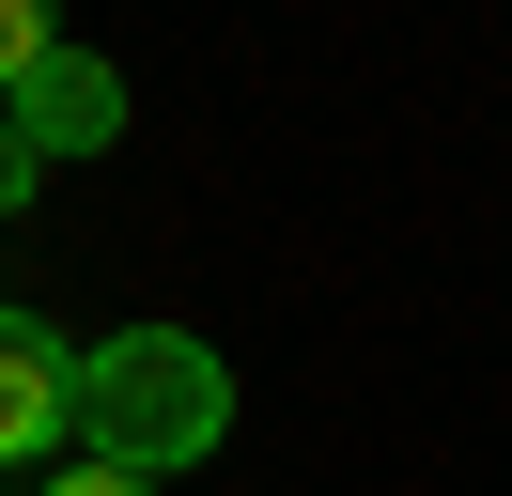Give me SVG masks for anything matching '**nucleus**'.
<instances>
[{
  "label": "nucleus",
  "mask_w": 512,
  "mask_h": 496,
  "mask_svg": "<svg viewBox=\"0 0 512 496\" xmlns=\"http://www.w3.org/2000/svg\"><path fill=\"white\" fill-rule=\"evenodd\" d=\"M233 434V372L202 326H125V341H78V450L94 465H140V481H171V465H202Z\"/></svg>",
  "instance_id": "nucleus-1"
},
{
  "label": "nucleus",
  "mask_w": 512,
  "mask_h": 496,
  "mask_svg": "<svg viewBox=\"0 0 512 496\" xmlns=\"http://www.w3.org/2000/svg\"><path fill=\"white\" fill-rule=\"evenodd\" d=\"M78 465V341L47 310H0V481Z\"/></svg>",
  "instance_id": "nucleus-2"
},
{
  "label": "nucleus",
  "mask_w": 512,
  "mask_h": 496,
  "mask_svg": "<svg viewBox=\"0 0 512 496\" xmlns=\"http://www.w3.org/2000/svg\"><path fill=\"white\" fill-rule=\"evenodd\" d=\"M0 124L32 140L47 171H63V155H109V140H125V78H109L94 47H47V62H32V93H16Z\"/></svg>",
  "instance_id": "nucleus-3"
},
{
  "label": "nucleus",
  "mask_w": 512,
  "mask_h": 496,
  "mask_svg": "<svg viewBox=\"0 0 512 496\" xmlns=\"http://www.w3.org/2000/svg\"><path fill=\"white\" fill-rule=\"evenodd\" d=\"M63 47V16H47V0H0V109H16V93H32V62Z\"/></svg>",
  "instance_id": "nucleus-4"
},
{
  "label": "nucleus",
  "mask_w": 512,
  "mask_h": 496,
  "mask_svg": "<svg viewBox=\"0 0 512 496\" xmlns=\"http://www.w3.org/2000/svg\"><path fill=\"white\" fill-rule=\"evenodd\" d=\"M32 496H156V481H140V465H94V450H78V465H47Z\"/></svg>",
  "instance_id": "nucleus-5"
},
{
  "label": "nucleus",
  "mask_w": 512,
  "mask_h": 496,
  "mask_svg": "<svg viewBox=\"0 0 512 496\" xmlns=\"http://www.w3.org/2000/svg\"><path fill=\"white\" fill-rule=\"evenodd\" d=\"M32 186H47V155H32V140H16V124H0V217L32 202Z\"/></svg>",
  "instance_id": "nucleus-6"
}]
</instances>
